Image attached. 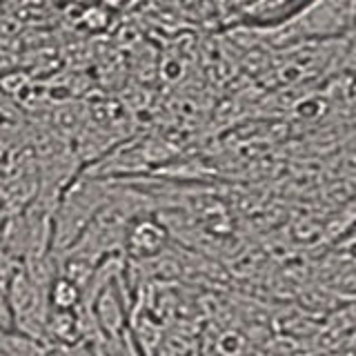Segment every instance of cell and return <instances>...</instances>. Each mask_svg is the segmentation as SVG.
Instances as JSON below:
<instances>
[{"label": "cell", "instance_id": "1", "mask_svg": "<svg viewBox=\"0 0 356 356\" xmlns=\"http://www.w3.org/2000/svg\"><path fill=\"white\" fill-rule=\"evenodd\" d=\"M356 29V0H309L278 25L261 29L272 44L287 47L294 42H330L343 40Z\"/></svg>", "mask_w": 356, "mask_h": 356}, {"label": "cell", "instance_id": "2", "mask_svg": "<svg viewBox=\"0 0 356 356\" xmlns=\"http://www.w3.org/2000/svg\"><path fill=\"white\" fill-rule=\"evenodd\" d=\"M107 200L109 198L103 189L94 183H81L78 187L70 189L54 222L51 241L56 243V248L70 250Z\"/></svg>", "mask_w": 356, "mask_h": 356}, {"label": "cell", "instance_id": "3", "mask_svg": "<svg viewBox=\"0 0 356 356\" xmlns=\"http://www.w3.org/2000/svg\"><path fill=\"white\" fill-rule=\"evenodd\" d=\"M125 248L134 259H152L167 243V229L152 216H134L125 229Z\"/></svg>", "mask_w": 356, "mask_h": 356}, {"label": "cell", "instance_id": "4", "mask_svg": "<svg viewBox=\"0 0 356 356\" xmlns=\"http://www.w3.org/2000/svg\"><path fill=\"white\" fill-rule=\"evenodd\" d=\"M85 307L92 309L98 332L103 330L105 334H118L125 325V305H122L116 281L107 283Z\"/></svg>", "mask_w": 356, "mask_h": 356}, {"label": "cell", "instance_id": "5", "mask_svg": "<svg viewBox=\"0 0 356 356\" xmlns=\"http://www.w3.org/2000/svg\"><path fill=\"white\" fill-rule=\"evenodd\" d=\"M47 298H49V307L51 309L74 312L83 303V287L78 283H74L72 278H67L63 274H56V278L49 283Z\"/></svg>", "mask_w": 356, "mask_h": 356}, {"label": "cell", "instance_id": "6", "mask_svg": "<svg viewBox=\"0 0 356 356\" xmlns=\"http://www.w3.org/2000/svg\"><path fill=\"white\" fill-rule=\"evenodd\" d=\"M296 0H254L248 7V14L254 18H274L278 14H283L287 7H292Z\"/></svg>", "mask_w": 356, "mask_h": 356}, {"label": "cell", "instance_id": "7", "mask_svg": "<svg viewBox=\"0 0 356 356\" xmlns=\"http://www.w3.org/2000/svg\"><path fill=\"white\" fill-rule=\"evenodd\" d=\"M20 261L16 259V254H11L5 243H0V289L7 292V287L11 283V278L16 276L20 270Z\"/></svg>", "mask_w": 356, "mask_h": 356}]
</instances>
